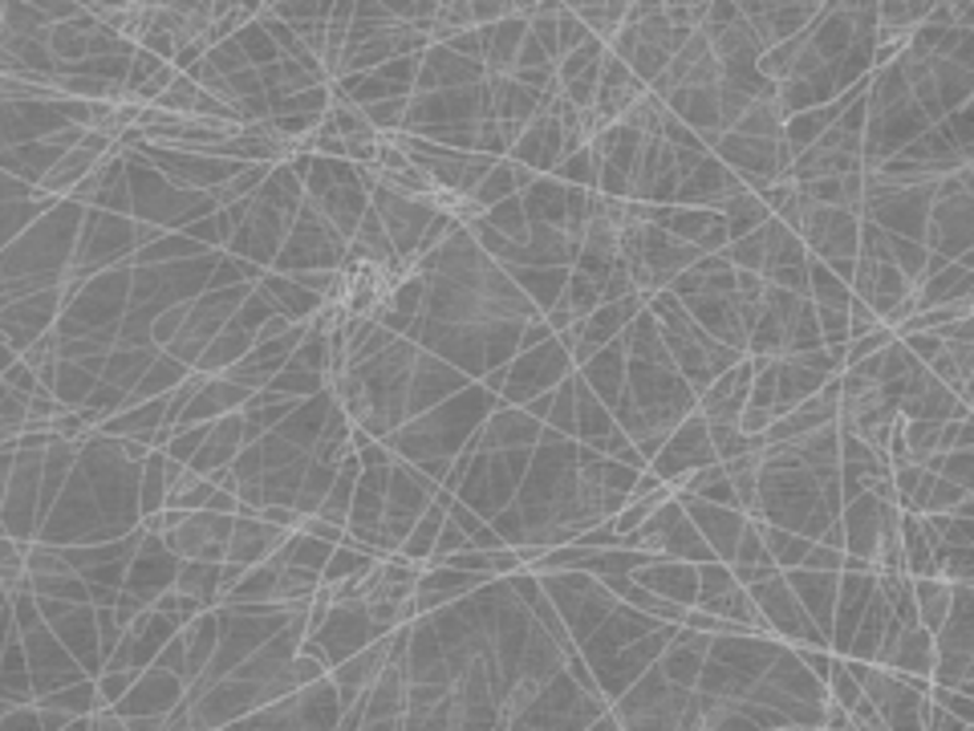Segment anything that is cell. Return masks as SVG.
Segmentation results:
<instances>
[{
    "mask_svg": "<svg viewBox=\"0 0 974 731\" xmlns=\"http://www.w3.org/2000/svg\"><path fill=\"white\" fill-rule=\"evenodd\" d=\"M816 545H828V549H841L844 552V524H841V516H837V521H828L825 528H820Z\"/></svg>",
    "mask_w": 974,
    "mask_h": 731,
    "instance_id": "obj_36",
    "label": "cell"
},
{
    "mask_svg": "<svg viewBox=\"0 0 974 731\" xmlns=\"http://www.w3.org/2000/svg\"><path fill=\"white\" fill-rule=\"evenodd\" d=\"M771 731H820V728H771Z\"/></svg>",
    "mask_w": 974,
    "mask_h": 731,
    "instance_id": "obj_39",
    "label": "cell"
},
{
    "mask_svg": "<svg viewBox=\"0 0 974 731\" xmlns=\"http://www.w3.org/2000/svg\"><path fill=\"white\" fill-rule=\"evenodd\" d=\"M564 199H569V187L561 180H552V175H536V183L520 195L528 224L548 228H564Z\"/></svg>",
    "mask_w": 974,
    "mask_h": 731,
    "instance_id": "obj_14",
    "label": "cell"
},
{
    "mask_svg": "<svg viewBox=\"0 0 974 731\" xmlns=\"http://www.w3.org/2000/svg\"><path fill=\"white\" fill-rule=\"evenodd\" d=\"M679 500H682V512H686V521L698 528V537L707 540L710 557H715L719 565H731L739 537H743V528H747V516H743V512H735V508H719V504H703V500H691V496H679Z\"/></svg>",
    "mask_w": 974,
    "mask_h": 731,
    "instance_id": "obj_5",
    "label": "cell"
},
{
    "mask_svg": "<svg viewBox=\"0 0 974 731\" xmlns=\"http://www.w3.org/2000/svg\"><path fill=\"white\" fill-rule=\"evenodd\" d=\"M662 557H666V561H686V565H707V561H715V557H710V549H707V540L698 537V528L686 521V512H682L679 521L666 528Z\"/></svg>",
    "mask_w": 974,
    "mask_h": 731,
    "instance_id": "obj_16",
    "label": "cell"
},
{
    "mask_svg": "<svg viewBox=\"0 0 974 731\" xmlns=\"http://www.w3.org/2000/svg\"><path fill=\"white\" fill-rule=\"evenodd\" d=\"M126 728L131 731H162L167 728V716H131L126 719Z\"/></svg>",
    "mask_w": 974,
    "mask_h": 731,
    "instance_id": "obj_37",
    "label": "cell"
},
{
    "mask_svg": "<svg viewBox=\"0 0 974 731\" xmlns=\"http://www.w3.org/2000/svg\"><path fill=\"white\" fill-rule=\"evenodd\" d=\"M573 9V16L585 25V33H589L593 41H601L606 46L609 37L625 25V9L630 4H621V0H606V4H569Z\"/></svg>",
    "mask_w": 974,
    "mask_h": 731,
    "instance_id": "obj_19",
    "label": "cell"
},
{
    "mask_svg": "<svg viewBox=\"0 0 974 731\" xmlns=\"http://www.w3.org/2000/svg\"><path fill=\"white\" fill-rule=\"evenodd\" d=\"M378 565V557L366 549H357V545H338V549L329 552V561H325L321 569V585H341V582H350V577H366L369 569Z\"/></svg>",
    "mask_w": 974,
    "mask_h": 731,
    "instance_id": "obj_18",
    "label": "cell"
},
{
    "mask_svg": "<svg viewBox=\"0 0 974 731\" xmlns=\"http://www.w3.org/2000/svg\"><path fill=\"white\" fill-rule=\"evenodd\" d=\"M484 224L491 228V232H500L503 240H512V244H524V236H528V216H524L520 195H508V199H500L496 208H487Z\"/></svg>",
    "mask_w": 974,
    "mask_h": 731,
    "instance_id": "obj_22",
    "label": "cell"
},
{
    "mask_svg": "<svg viewBox=\"0 0 974 731\" xmlns=\"http://www.w3.org/2000/svg\"><path fill=\"white\" fill-rule=\"evenodd\" d=\"M926 699H930L934 707L950 711L954 719H962V723H971L974 719V699L971 695H962V691H950V686H934L930 683V695H926Z\"/></svg>",
    "mask_w": 974,
    "mask_h": 731,
    "instance_id": "obj_30",
    "label": "cell"
},
{
    "mask_svg": "<svg viewBox=\"0 0 974 731\" xmlns=\"http://www.w3.org/2000/svg\"><path fill=\"white\" fill-rule=\"evenodd\" d=\"M508 159L520 167H528V171H536V175H552V171H557V163H561V122H557V114H552V106L540 110V114L520 131V138L512 143V150H508Z\"/></svg>",
    "mask_w": 974,
    "mask_h": 731,
    "instance_id": "obj_7",
    "label": "cell"
},
{
    "mask_svg": "<svg viewBox=\"0 0 974 731\" xmlns=\"http://www.w3.org/2000/svg\"><path fill=\"white\" fill-rule=\"evenodd\" d=\"M922 467L934 472V476L950 479V484H959L966 492H974V451H942V455H930Z\"/></svg>",
    "mask_w": 974,
    "mask_h": 731,
    "instance_id": "obj_24",
    "label": "cell"
},
{
    "mask_svg": "<svg viewBox=\"0 0 974 731\" xmlns=\"http://www.w3.org/2000/svg\"><path fill=\"white\" fill-rule=\"evenodd\" d=\"M783 131V114L776 110V102H752L747 106V114L731 126V135H743V138H764V143H776Z\"/></svg>",
    "mask_w": 974,
    "mask_h": 731,
    "instance_id": "obj_21",
    "label": "cell"
},
{
    "mask_svg": "<svg viewBox=\"0 0 974 731\" xmlns=\"http://www.w3.org/2000/svg\"><path fill=\"white\" fill-rule=\"evenodd\" d=\"M788 589L796 594L800 610L808 613V622L828 638L832 630V610H837V573H808V569H788L783 573Z\"/></svg>",
    "mask_w": 974,
    "mask_h": 731,
    "instance_id": "obj_10",
    "label": "cell"
},
{
    "mask_svg": "<svg viewBox=\"0 0 974 731\" xmlns=\"http://www.w3.org/2000/svg\"><path fill=\"white\" fill-rule=\"evenodd\" d=\"M771 423H776V418H771V411H759V406H743V415H739L735 427L747 435V439H755V435L768 431Z\"/></svg>",
    "mask_w": 974,
    "mask_h": 731,
    "instance_id": "obj_34",
    "label": "cell"
},
{
    "mask_svg": "<svg viewBox=\"0 0 974 731\" xmlns=\"http://www.w3.org/2000/svg\"><path fill=\"white\" fill-rule=\"evenodd\" d=\"M710 463H719V460H715V448H710L707 418L694 411V415H686L674 431L666 435V443L658 448V455H654L646 467L662 479L666 488H679L691 472L710 467Z\"/></svg>",
    "mask_w": 974,
    "mask_h": 731,
    "instance_id": "obj_3",
    "label": "cell"
},
{
    "mask_svg": "<svg viewBox=\"0 0 974 731\" xmlns=\"http://www.w3.org/2000/svg\"><path fill=\"white\" fill-rule=\"evenodd\" d=\"M841 549H828V545H816L812 540L808 552H804V561H800V569H808V573H841Z\"/></svg>",
    "mask_w": 974,
    "mask_h": 731,
    "instance_id": "obj_31",
    "label": "cell"
},
{
    "mask_svg": "<svg viewBox=\"0 0 974 731\" xmlns=\"http://www.w3.org/2000/svg\"><path fill=\"white\" fill-rule=\"evenodd\" d=\"M576 374H581V382L597 394V403L613 415L621 390H625V345L613 338V342H609L606 350H597L585 366H576Z\"/></svg>",
    "mask_w": 974,
    "mask_h": 731,
    "instance_id": "obj_11",
    "label": "cell"
},
{
    "mask_svg": "<svg viewBox=\"0 0 974 731\" xmlns=\"http://www.w3.org/2000/svg\"><path fill=\"white\" fill-rule=\"evenodd\" d=\"M630 582L649 589L654 597H666V601H674V606H694V597H698V577H694V565L686 561H666V557H654L649 565L634 569L630 573Z\"/></svg>",
    "mask_w": 974,
    "mask_h": 731,
    "instance_id": "obj_9",
    "label": "cell"
},
{
    "mask_svg": "<svg viewBox=\"0 0 974 731\" xmlns=\"http://www.w3.org/2000/svg\"><path fill=\"white\" fill-rule=\"evenodd\" d=\"M143 671H102L98 679H94V686H98V711H106V707H119L122 699H126V691L134 686V679H138Z\"/></svg>",
    "mask_w": 974,
    "mask_h": 731,
    "instance_id": "obj_27",
    "label": "cell"
},
{
    "mask_svg": "<svg viewBox=\"0 0 974 731\" xmlns=\"http://www.w3.org/2000/svg\"><path fill=\"white\" fill-rule=\"evenodd\" d=\"M841 524H844V552L869 557L873 561L877 540H881V500L873 492L856 496L853 504L841 508Z\"/></svg>",
    "mask_w": 974,
    "mask_h": 731,
    "instance_id": "obj_12",
    "label": "cell"
},
{
    "mask_svg": "<svg viewBox=\"0 0 974 731\" xmlns=\"http://www.w3.org/2000/svg\"><path fill=\"white\" fill-rule=\"evenodd\" d=\"M573 374V362L564 354L557 338L545 345H536L528 354H516V358L503 366V390H500V403L503 406H524L532 403L536 394H548V390H557Z\"/></svg>",
    "mask_w": 974,
    "mask_h": 731,
    "instance_id": "obj_2",
    "label": "cell"
},
{
    "mask_svg": "<svg viewBox=\"0 0 974 731\" xmlns=\"http://www.w3.org/2000/svg\"><path fill=\"white\" fill-rule=\"evenodd\" d=\"M61 731H89V716H82V719H70V723H65V728Z\"/></svg>",
    "mask_w": 974,
    "mask_h": 731,
    "instance_id": "obj_38",
    "label": "cell"
},
{
    "mask_svg": "<svg viewBox=\"0 0 974 731\" xmlns=\"http://www.w3.org/2000/svg\"><path fill=\"white\" fill-rule=\"evenodd\" d=\"M820 13H825V4H739V16L752 25L755 41L764 49L800 37L820 21Z\"/></svg>",
    "mask_w": 974,
    "mask_h": 731,
    "instance_id": "obj_4",
    "label": "cell"
},
{
    "mask_svg": "<svg viewBox=\"0 0 974 731\" xmlns=\"http://www.w3.org/2000/svg\"><path fill=\"white\" fill-rule=\"evenodd\" d=\"M844 317H849V342H853V338H865V333H873V329L881 326V321H877V314H873L869 305H865V301H849V309H844Z\"/></svg>",
    "mask_w": 974,
    "mask_h": 731,
    "instance_id": "obj_32",
    "label": "cell"
},
{
    "mask_svg": "<svg viewBox=\"0 0 974 731\" xmlns=\"http://www.w3.org/2000/svg\"><path fill=\"white\" fill-rule=\"evenodd\" d=\"M508 195H520L516 192V167L508 163V159H500V163L491 167V171H487V180L479 183V187H475V204H479V208H496V204H500V199H508Z\"/></svg>",
    "mask_w": 974,
    "mask_h": 731,
    "instance_id": "obj_25",
    "label": "cell"
},
{
    "mask_svg": "<svg viewBox=\"0 0 974 731\" xmlns=\"http://www.w3.org/2000/svg\"><path fill=\"white\" fill-rule=\"evenodd\" d=\"M926 731H971V723H962V719H954L950 711L926 699Z\"/></svg>",
    "mask_w": 974,
    "mask_h": 731,
    "instance_id": "obj_35",
    "label": "cell"
},
{
    "mask_svg": "<svg viewBox=\"0 0 974 731\" xmlns=\"http://www.w3.org/2000/svg\"><path fill=\"white\" fill-rule=\"evenodd\" d=\"M597 175H601V159L593 155V147H581L552 171V180H561L564 187H581V192H597Z\"/></svg>",
    "mask_w": 974,
    "mask_h": 731,
    "instance_id": "obj_20",
    "label": "cell"
},
{
    "mask_svg": "<svg viewBox=\"0 0 974 731\" xmlns=\"http://www.w3.org/2000/svg\"><path fill=\"white\" fill-rule=\"evenodd\" d=\"M589 41V33H585V25L573 16V9L569 4H561V13H557V61L564 58V53H573V49H581ZM552 61V65H557Z\"/></svg>",
    "mask_w": 974,
    "mask_h": 731,
    "instance_id": "obj_29",
    "label": "cell"
},
{
    "mask_svg": "<svg viewBox=\"0 0 974 731\" xmlns=\"http://www.w3.org/2000/svg\"><path fill=\"white\" fill-rule=\"evenodd\" d=\"M755 528H759V540H764V549H768V557L776 561L780 573L800 569V561H804V552H808L812 540L796 537V533H788V528H776V524H764V521H755Z\"/></svg>",
    "mask_w": 974,
    "mask_h": 731,
    "instance_id": "obj_17",
    "label": "cell"
},
{
    "mask_svg": "<svg viewBox=\"0 0 974 731\" xmlns=\"http://www.w3.org/2000/svg\"><path fill=\"white\" fill-rule=\"evenodd\" d=\"M881 667L893 674H905V679H930L934 671V634L922 626L901 630L898 638L889 642Z\"/></svg>",
    "mask_w": 974,
    "mask_h": 731,
    "instance_id": "obj_13",
    "label": "cell"
},
{
    "mask_svg": "<svg viewBox=\"0 0 974 731\" xmlns=\"http://www.w3.org/2000/svg\"><path fill=\"white\" fill-rule=\"evenodd\" d=\"M971 167H959L954 175L934 183L930 216H926V253L942 260H962L974 248V199H971Z\"/></svg>",
    "mask_w": 974,
    "mask_h": 731,
    "instance_id": "obj_1",
    "label": "cell"
},
{
    "mask_svg": "<svg viewBox=\"0 0 974 731\" xmlns=\"http://www.w3.org/2000/svg\"><path fill=\"white\" fill-rule=\"evenodd\" d=\"M694 577H698V597H694V606H698V610H710V606H715V601H719L731 585H739L735 573H731L727 565H719V561L694 565Z\"/></svg>",
    "mask_w": 974,
    "mask_h": 731,
    "instance_id": "obj_26",
    "label": "cell"
},
{
    "mask_svg": "<svg viewBox=\"0 0 974 731\" xmlns=\"http://www.w3.org/2000/svg\"><path fill=\"white\" fill-rule=\"evenodd\" d=\"M910 589H914L917 626L938 634V626H942L946 613H950V585L938 582V577H910Z\"/></svg>",
    "mask_w": 974,
    "mask_h": 731,
    "instance_id": "obj_15",
    "label": "cell"
},
{
    "mask_svg": "<svg viewBox=\"0 0 974 731\" xmlns=\"http://www.w3.org/2000/svg\"><path fill=\"white\" fill-rule=\"evenodd\" d=\"M934 577L946 585H974V549H934Z\"/></svg>",
    "mask_w": 974,
    "mask_h": 731,
    "instance_id": "obj_23",
    "label": "cell"
},
{
    "mask_svg": "<svg viewBox=\"0 0 974 731\" xmlns=\"http://www.w3.org/2000/svg\"><path fill=\"white\" fill-rule=\"evenodd\" d=\"M889 342H898V333H893L889 326H877L873 333H865V338H853V342L844 345V370H849V366H856V362L873 358V354H881Z\"/></svg>",
    "mask_w": 974,
    "mask_h": 731,
    "instance_id": "obj_28",
    "label": "cell"
},
{
    "mask_svg": "<svg viewBox=\"0 0 974 731\" xmlns=\"http://www.w3.org/2000/svg\"><path fill=\"white\" fill-rule=\"evenodd\" d=\"M0 731H41V716H37V707H9L4 716H0Z\"/></svg>",
    "mask_w": 974,
    "mask_h": 731,
    "instance_id": "obj_33",
    "label": "cell"
},
{
    "mask_svg": "<svg viewBox=\"0 0 974 731\" xmlns=\"http://www.w3.org/2000/svg\"><path fill=\"white\" fill-rule=\"evenodd\" d=\"M646 94V82H637L634 70L625 65V61L609 58L601 61V77H597V102H593V119L601 122V126H613V122L630 110Z\"/></svg>",
    "mask_w": 974,
    "mask_h": 731,
    "instance_id": "obj_8",
    "label": "cell"
},
{
    "mask_svg": "<svg viewBox=\"0 0 974 731\" xmlns=\"http://www.w3.org/2000/svg\"><path fill=\"white\" fill-rule=\"evenodd\" d=\"M187 683L179 674L162 671V667H147V671L134 679V686L126 691V699L114 707L122 719L131 716H171L179 703H183Z\"/></svg>",
    "mask_w": 974,
    "mask_h": 731,
    "instance_id": "obj_6",
    "label": "cell"
}]
</instances>
